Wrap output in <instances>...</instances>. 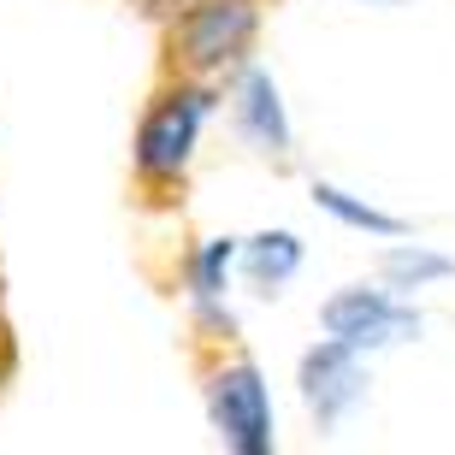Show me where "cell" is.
Returning <instances> with one entry per match:
<instances>
[{
    "mask_svg": "<svg viewBox=\"0 0 455 455\" xmlns=\"http://www.w3.org/2000/svg\"><path fill=\"white\" fill-rule=\"evenodd\" d=\"M207 113H213V95H207V89H172L166 101L142 118V131H136V172H142L148 184L184 178L189 154L202 142Z\"/></svg>",
    "mask_w": 455,
    "mask_h": 455,
    "instance_id": "6da1fadb",
    "label": "cell"
},
{
    "mask_svg": "<svg viewBox=\"0 0 455 455\" xmlns=\"http://www.w3.org/2000/svg\"><path fill=\"white\" fill-rule=\"evenodd\" d=\"M260 30V6L254 0H189L184 6V66L189 71H225L249 53Z\"/></svg>",
    "mask_w": 455,
    "mask_h": 455,
    "instance_id": "7a4b0ae2",
    "label": "cell"
},
{
    "mask_svg": "<svg viewBox=\"0 0 455 455\" xmlns=\"http://www.w3.org/2000/svg\"><path fill=\"white\" fill-rule=\"evenodd\" d=\"M207 414L220 426V438L231 443L236 455H267L272 450V396H267V379L236 361L225 367L213 385H207Z\"/></svg>",
    "mask_w": 455,
    "mask_h": 455,
    "instance_id": "3957f363",
    "label": "cell"
},
{
    "mask_svg": "<svg viewBox=\"0 0 455 455\" xmlns=\"http://www.w3.org/2000/svg\"><path fill=\"white\" fill-rule=\"evenodd\" d=\"M320 325L325 338L355 343V349H379V343H403L420 331V314L408 302H396L390 290H367V284H349L338 290L331 302L320 307Z\"/></svg>",
    "mask_w": 455,
    "mask_h": 455,
    "instance_id": "277c9868",
    "label": "cell"
},
{
    "mask_svg": "<svg viewBox=\"0 0 455 455\" xmlns=\"http://www.w3.org/2000/svg\"><path fill=\"white\" fill-rule=\"evenodd\" d=\"M361 396H367V367H361V349L355 343L325 338L320 349L302 355V403L314 408L320 426H338Z\"/></svg>",
    "mask_w": 455,
    "mask_h": 455,
    "instance_id": "5b68a950",
    "label": "cell"
},
{
    "mask_svg": "<svg viewBox=\"0 0 455 455\" xmlns=\"http://www.w3.org/2000/svg\"><path fill=\"white\" fill-rule=\"evenodd\" d=\"M236 131L260 154H290V113H284V95L272 84V71L260 66L243 71V84H236Z\"/></svg>",
    "mask_w": 455,
    "mask_h": 455,
    "instance_id": "8992f818",
    "label": "cell"
},
{
    "mask_svg": "<svg viewBox=\"0 0 455 455\" xmlns=\"http://www.w3.org/2000/svg\"><path fill=\"white\" fill-rule=\"evenodd\" d=\"M236 260H243V272H249V284L260 296H278L302 272V236L296 231H260L249 243H236Z\"/></svg>",
    "mask_w": 455,
    "mask_h": 455,
    "instance_id": "52a82bcc",
    "label": "cell"
},
{
    "mask_svg": "<svg viewBox=\"0 0 455 455\" xmlns=\"http://www.w3.org/2000/svg\"><path fill=\"white\" fill-rule=\"evenodd\" d=\"M379 272H385L390 290H426V284H438V278H455V260L438 249H420V243H396V249H385Z\"/></svg>",
    "mask_w": 455,
    "mask_h": 455,
    "instance_id": "ba28073f",
    "label": "cell"
},
{
    "mask_svg": "<svg viewBox=\"0 0 455 455\" xmlns=\"http://www.w3.org/2000/svg\"><path fill=\"white\" fill-rule=\"evenodd\" d=\"M314 207H320V213H331L338 225H349V231H367V236H408V225L396 220V213L361 202V196H349V189H338V184H314Z\"/></svg>",
    "mask_w": 455,
    "mask_h": 455,
    "instance_id": "9c48e42d",
    "label": "cell"
},
{
    "mask_svg": "<svg viewBox=\"0 0 455 455\" xmlns=\"http://www.w3.org/2000/svg\"><path fill=\"white\" fill-rule=\"evenodd\" d=\"M231 267H236V236H207L202 254H196V302H202L207 320L225 325H231V314H220V296L231 284Z\"/></svg>",
    "mask_w": 455,
    "mask_h": 455,
    "instance_id": "30bf717a",
    "label": "cell"
},
{
    "mask_svg": "<svg viewBox=\"0 0 455 455\" xmlns=\"http://www.w3.org/2000/svg\"><path fill=\"white\" fill-rule=\"evenodd\" d=\"M178 6H189V0H178Z\"/></svg>",
    "mask_w": 455,
    "mask_h": 455,
    "instance_id": "8fae6325",
    "label": "cell"
}]
</instances>
